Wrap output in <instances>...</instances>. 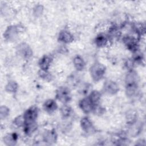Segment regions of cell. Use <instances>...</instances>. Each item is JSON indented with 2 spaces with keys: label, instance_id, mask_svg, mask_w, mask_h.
<instances>
[{
  "label": "cell",
  "instance_id": "6da1fadb",
  "mask_svg": "<svg viewBox=\"0 0 146 146\" xmlns=\"http://www.w3.org/2000/svg\"><path fill=\"white\" fill-rule=\"evenodd\" d=\"M106 67L100 62H96L92 65L90 69L91 77L94 82H99L104 76Z\"/></svg>",
  "mask_w": 146,
  "mask_h": 146
},
{
  "label": "cell",
  "instance_id": "7a4b0ae2",
  "mask_svg": "<svg viewBox=\"0 0 146 146\" xmlns=\"http://www.w3.org/2000/svg\"><path fill=\"white\" fill-rule=\"evenodd\" d=\"M56 98L64 104H67L71 99L70 90L66 87H60L56 91Z\"/></svg>",
  "mask_w": 146,
  "mask_h": 146
},
{
  "label": "cell",
  "instance_id": "3957f363",
  "mask_svg": "<svg viewBox=\"0 0 146 146\" xmlns=\"http://www.w3.org/2000/svg\"><path fill=\"white\" fill-rule=\"evenodd\" d=\"M123 42L127 48L132 52L139 50V45L137 38L130 35H127L123 38Z\"/></svg>",
  "mask_w": 146,
  "mask_h": 146
},
{
  "label": "cell",
  "instance_id": "277c9868",
  "mask_svg": "<svg viewBox=\"0 0 146 146\" xmlns=\"http://www.w3.org/2000/svg\"><path fill=\"white\" fill-rule=\"evenodd\" d=\"M20 31V27L18 26H10L7 27L4 33V38L7 41H14L17 38Z\"/></svg>",
  "mask_w": 146,
  "mask_h": 146
},
{
  "label": "cell",
  "instance_id": "5b68a950",
  "mask_svg": "<svg viewBox=\"0 0 146 146\" xmlns=\"http://www.w3.org/2000/svg\"><path fill=\"white\" fill-rule=\"evenodd\" d=\"M38 114V110L36 107L33 106L27 109L23 113L25 123L36 121Z\"/></svg>",
  "mask_w": 146,
  "mask_h": 146
},
{
  "label": "cell",
  "instance_id": "8992f818",
  "mask_svg": "<svg viewBox=\"0 0 146 146\" xmlns=\"http://www.w3.org/2000/svg\"><path fill=\"white\" fill-rule=\"evenodd\" d=\"M17 51L20 56L25 59H29L33 55L32 49L26 43L19 44L17 46Z\"/></svg>",
  "mask_w": 146,
  "mask_h": 146
},
{
  "label": "cell",
  "instance_id": "52a82bcc",
  "mask_svg": "<svg viewBox=\"0 0 146 146\" xmlns=\"http://www.w3.org/2000/svg\"><path fill=\"white\" fill-rule=\"evenodd\" d=\"M104 91L110 95H115L119 90L118 84L113 80H107L103 85Z\"/></svg>",
  "mask_w": 146,
  "mask_h": 146
},
{
  "label": "cell",
  "instance_id": "ba28073f",
  "mask_svg": "<svg viewBox=\"0 0 146 146\" xmlns=\"http://www.w3.org/2000/svg\"><path fill=\"white\" fill-rule=\"evenodd\" d=\"M80 126L82 130L87 134H92L95 132V128L92 121L87 117H83L80 120Z\"/></svg>",
  "mask_w": 146,
  "mask_h": 146
},
{
  "label": "cell",
  "instance_id": "9c48e42d",
  "mask_svg": "<svg viewBox=\"0 0 146 146\" xmlns=\"http://www.w3.org/2000/svg\"><path fill=\"white\" fill-rule=\"evenodd\" d=\"M79 106L82 111L87 114L92 111L94 104L88 96L83 98L79 101Z\"/></svg>",
  "mask_w": 146,
  "mask_h": 146
},
{
  "label": "cell",
  "instance_id": "30bf717a",
  "mask_svg": "<svg viewBox=\"0 0 146 146\" xmlns=\"http://www.w3.org/2000/svg\"><path fill=\"white\" fill-rule=\"evenodd\" d=\"M139 77L136 71L133 70H129L125 78V86L130 84H138Z\"/></svg>",
  "mask_w": 146,
  "mask_h": 146
},
{
  "label": "cell",
  "instance_id": "8fae6325",
  "mask_svg": "<svg viewBox=\"0 0 146 146\" xmlns=\"http://www.w3.org/2000/svg\"><path fill=\"white\" fill-rule=\"evenodd\" d=\"M44 142L48 144L55 143L57 140V134L54 129L48 130L46 131L43 135Z\"/></svg>",
  "mask_w": 146,
  "mask_h": 146
},
{
  "label": "cell",
  "instance_id": "7c38bea8",
  "mask_svg": "<svg viewBox=\"0 0 146 146\" xmlns=\"http://www.w3.org/2000/svg\"><path fill=\"white\" fill-rule=\"evenodd\" d=\"M130 127L128 130V133L130 136L135 137L141 133L143 129L142 122H139L137 120L135 123L129 124Z\"/></svg>",
  "mask_w": 146,
  "mask_h": 146
},
{
  "label": "cell",
  "instance_id": "4fadbf2b",
  "mask_svg": "<svg viewBox=\"0 0 146 146\" xmlns=\"http://www.w3.org/2000/svg\"><path fill=\"white\" fill-rule=\"evenodd\" d=\"M110 40L107 35L100 33L95 39V43L98 47L102 48L107 46Z\"/></svg>",
  "mask_w": 146,
  "mask_h": 146
},
{
  "label": "cell",
  "instance_id": "5bb4252c",
  "mask_svg": "<svg viewBox=\"0 0 146 146\" xmlns=\"http://www.w3.org/2000/svg\"><path fill=\"white\" fill-rule=\"evenodd\" d=\"M58 40L63 43H70L74 40V36L68 30H63L59 34Z\"/></svg>",
  "mask_w": 146,
  "mask_h": 146
},
{
  "label": "cell",
  "instance_id": "9a60e30c",
  "mask_svg": "<svg viewBox=\"0 0 146 146\" xmlns=\"http://www.w3.org/2000/svg\"><path fill=\"white\" fill-rule=\"evenodd\" d=\"M43 109L48 113H54L58 108V105L56 102L53 99H48L43 104Z\"/></svg>",
  "mask_w": 146,
  "mask_h": 146
},
{
  "label": "cell",
  "instance_id": "2e32d148",
  "mask_svg": "<svg viewBox=\"0 0 146 146\" xmlns=\"http://www.w3.org/2000/svg\"><path fill=\"white\" fill-rule=\"evenodd\" d=\"M125 93L128 97L132 98L136 97L139 94L138 84H130L125 86Z\"/></svg>",
  "mask_w": 146,
  "mask_h": 146
},
{
  "label": "cell",
  "instance_id": "e0dca14e",
  "mask_svg": "<svg viewBox=\"0 0 146 146\" xmlns=\"http://www.w3.org/2000/svg\"><path fill=\"white\" fill-rule=\"evenodd\" d=\"M51 60V58L48 55H44L43 56H42L39 59L38 62V65L40 70H48L50 66Z\"/></svg>",
  "mask_w": 146,
  "mask_h": 146
},
{
  "label": "cell",
  "instance_id": "ac0fdd59",
  "mask_svg": "<svg viewBox=\"0 0 146 146\" xmlns=\"http://www.w3.org/2000/svg\"><path fill=\"white\" fill-rule=\"evenodd\" d=\"M18 139V136L16 133H8L6 135L3 139L4 143L9 146H13L16 144Z\"/></svg>",
  "mask_w": 146,
  "mask_h": 146
},
{
  "label": "cell",
  "instance_id": "d6986e66",
  "mask_svg": "<svg viewBox=\"0 0 146 146\" xmlns=\"http://www.w3.org/2000/svg\"><path fill=\"white\" fill-rule=\"evenodd\" d=\"M73 64L77 71H82L85 67V62L84 59L79 55H76L73 59Z\"/></svg>",
  "mask_w": 146,
  "mask_h": 146
},
{
  "label": "cell",
  "instance_id": "ffe728a7",
  "mask_svg": "<svg viewBox=\"0 0 146 146\" xmlns=\"http://www.w3.org/2000/svg\"><path fill=\"white\" fill-rule=\"evenodd\" d=\"M38 127V125L36 123V121L29 123H25L23 126V130L25 133L26 135H30L34 132H35Z\"/></svg>",
  "mask_w": 146,
  "mask_h": 146
},
{
  "label": "cell",
  "instance_id": "44dd1931",
  "mask_svg": "<svg viewBox=\"0 0 146 146\" xmlns=\"http://www.w3.org/2000/svg\"><path fill=\"white\" fill-rule=\"evenodd\" d=\"M126 120L128 124H131L137 120V113L135 110H129L126 114Z\"/></svg>",
  "mask_w": 146,
  "mask_h": 146
},
{
  "label": "cell",
  "instance_id": "7402d4cb",
  "mask_svg": "<svg viewBox=\"0 0 146 146\" xmlns=\"http://www.w3.org/2000/svg\"><path fill=\"white\" fill-rule=\"evenodd\" d=\"M18 88L17 83L14 80H10L5 86V90L9 93H15Z\"/></svg>",
  "mask_w": 146,
  "mask_h": 146
},
{
  "label": "cell",
  "instance_id": "603a6c76",
  "mask_svg": "<svg viewBox=\"0 0 146 146\" xmlns=\"http://www.w3.org/2000/svg\"><path fill=\"white\" fill-rule=\"evenodd\" d=\"M88 98L91 100L94 105L99 104V102L101 98V94L97 90H93L91 91Z\"/></svg>",
  "mask_w": 146,
  "mask_h": 146
},
{
  "label": "cell",
  "instance_id": "cb8c5ba5",
  "mask_svg": "<svg viewBox=\"0 0 146 146\" xmlns=\"http://www.w3.org/2000/svg\"><path fill=\"white\" fill-rule=\"evenodd\" d=\"M133 30L138 35V36H142L145 34V26L141 23H136L133 25Z\"/></svg>",
  "mask_w": 146,
  "mask_h": 146
},
{
  "label": "cell",
  "instance_id": "d4e9b609",
  "mask_svg": "<svg viewBox=\"0 0 146 146\" xmlns=\"http://www.w3.org/2000/svg\"><path fill=\"white\" fill-rule=\"evenodd\" d=\"M72 111L71 107L66 104H64L60 108V113L63 118L68 117L71 115Z\"/></svg>",
  "mask_w": 146,
  "mask_h": 146
},
{
  "label": "cell",
  "instance_id": "484cf974",
  "mask_svg": "<svg viewBox=\"0 0 146 146\" xmlns=\"http://www.w3.org/2000/svg\"><path fill=\"white\" fill-rule=\"evenodd\" d=\"M38 75L40 78L46 81H51L52 79L51 74L48 71V70H40L38 72Z\"/></svg>",
  "mask_w": 146,
  "mask_h": 146
},
{
  "label": "cell",
  "instance_id": "4316f807",
  "mask_svg": "<svg viewBox=\"0 0 146 146\" xmlns=\"http://www.w3.org/2000/svg\"><path fill=\"white\" fill-rule=\"evenodd\" d=\"M10 110L8 107L5 106H2L0 107V118L1 120L6 119L9 115Z\"/></svg>",
  "mask_w": 146,
  "mask_h": 146
},
{
  "label": "cell",
  "instance_id": "83f0119b",
  "mask_svg": "<svg viewBox=\"0 0 146 146\" xmlns=\"http://www.w3.org/2000/svg\"><path fill=\"white\" fill-rule=\"evenodd\" d=\"M92 112H93L95 115L100 116L104 113L105 109L99 104H97L94 105Z\"/></svg>",
  "mask_w": 146,
  "mask_h": 146
},
{
  "label": "cell",
  "instance_id": "f1b7e54d",
  "mask_svg": "<svg viewBox=\"0 0 146 146\" xmlns=\"http://www.w3.org/2000/svg\"><path fill=\"white\" fill-rule=\"evenodd\" d=\"M13 123L18 127H23L25 124V120L23 115H19L16 117L13 121Z\"/></svg>",
  "mask_w": 146,
  "mask_h": 146
},
{
  "label": "cell",
  "instance_id": "f546056e",
  "mask_svg": "<svg viewBox=\"0 0 146 146\" xmlns=\"http://www.w3.org/2000/svg\"><path fill=\"white\" fill-rule=\"evenodd\" d=\"M43 11V7L42 5H37L36 6L33 10V14L34 16L38 17H40Z\"/></svg>",
  "mask_w": 146,
  "mask_h": 146
},
{
  "label": "cell",
  "instance_id": "4dcf8cb0",
  "mask_svg": "<svg viewBox=\"0 0 146 146\" xmlns=\"http://www.w3.org/2000/svg\"><path fill=\"white\" fill-rule=\"evenodd\" d=\"M88 90H89V86H88V84H84L80 88L79 92H81L82 94L85 95L87 94Z\"/></svg>",
  "mask_w": 146,
  "mask_h": 146
}]
</instances>
